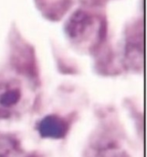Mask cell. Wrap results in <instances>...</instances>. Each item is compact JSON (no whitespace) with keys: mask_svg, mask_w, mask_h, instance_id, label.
<instances>
[{"mask_svg":"<svg viewBox=\"0 0 147 157\" xmlns=\"http://www.w3.org/2000/svg\"><path fill=\"white\" fill-rule=\"evenodd\" d=\"M22 101V90L15 80L0 82V119L15 114Z\"/></svg>","mask_w":147,"mask_h":157,"instance_id":"obj_1","label":"cell"},{"mask_svg":"<svg viewBox=\"0 0 147 157\" xmlns=\"http://www.w3.org/2000/svg\"><path fill=\"white\" fill-rule=\"evenodd\" d=\"M19 152L18 141L12 135L0 132V157H16Z\"/></svg>","mask_w":147,"mask_h":157,"instance_id":"obj_3","label":"cell"},{"mask_svg":"<svg viewBox=\"0 0 147 157\" xmlns=\"http://www.w3.org/2000/svg\"><path fill=\"white\" fill-rule=\"evenodd\" d=\"M68 128L65 120L57 115H48L45 117L38 125L39 134L44 138L51 139L64 138L67 134Z\"/></svg>","mask_w":147,"mask_h":157,"instance_id":"obj_2","label":"cell"}]
</instances>
